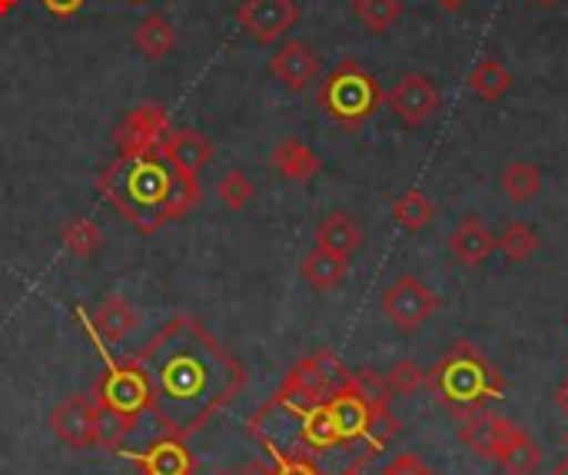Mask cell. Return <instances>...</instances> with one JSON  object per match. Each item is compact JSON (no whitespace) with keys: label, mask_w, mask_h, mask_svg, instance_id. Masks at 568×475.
<instances>
[{"label":"cell","mask_w":568,"mask_h":475,"mask_svg":"<svg viewBox=\"0 0 568 475\" xmlns=\"http://www.w3.org/2000/svg\"><path fill=\"white\" fill-rule=\"evenodd\" d=\"M150 383V413L166 436L190 439L246 390V366L193 316H173L133 356Z\"/></svg>","instance_id":"cell-1"},{"label":"cell","mask_w":568,"mask_h":475,"mask_svg":"<svg viewBox=\"0 0 568 475\" xmlns=\"http://www.w3.org/2000/svg\"><path fill=\"white\" fill-rule=\"evenodd\" d=\"M97 190L140 233H156L160 226L190 216L203 196L200 180L173 166L163 146L146 153H120L100 173Z\"/></svg>","instance_id":"cell-2"},{"label":"cell","mask_w":568,"mask_h":475,"mask_svg":"<svg viewBox=\"0 0 568 475\" xmlns=\"http://www.w3.org/2000/svg\"><path fill=\"white\" fill-rule=\"evenodd\" d=\"M426 386L459 420L483 413L506 390L503 373L473 343H456L433 373H426Z\"/></svg>","instance_id":"cell-3"},{"label":"cell","mask_w":568,"mask_h":475,"mask_svg":"<svg viewBox=\"0 0 568 475\" xmlns=\"http://www.w3.org/2000/svg\"><path fill=\"white\" fill-rule=\"evenodd\" d=\"M383 100H386V90L356 60H343L320 83V93H316V103L323 107V113L349 133L359 130L366 120H373V113L383 107Z\"/></svg>","instance_id":"cell-4"},{"label":"cell","mask_w":568,"mask_h":475,"mask_svg":"<svg viewBox=\"0 0 568 475\" xmlns=\"http://www.w3.org/2000/svg\"><path fill=\"white\" fill-rule=\"evenodd\" d=\"M349 383H353V373L329 350H320V353L300 360L286 373L283 386L276 390V400H286L296 406H316V403H326L329 396H336Z\"/></svg>","instance_id":"cell-5"},{"label":"cell","mask_w":568,"mask_h":475,"mask_svg":"<svg viewBox=\"0 0 568 475\" xmlns=\"http://www.w3.org/2000/svg\"><path fill=\"white\" fill-rule=\"evenodd\" d=\"M90 400L100 410H110L130 423H140L143 413H150V383L143 376V370L136 366V360L106 366V373L93 383Z\"/></svg>","instance_id":"cell-6"},{"label":"cell","mask_w":568,"mask_h":475,"mask_svg":"<svg viewBox=\"0 0 568 475\" xmlns=\"http://www.w3.org/2000/svg\"><path fill=\"white\" fill-rule=\"evenodd\" d=\"M436 310H439V296L419 276H399L383 293V313L403 333H413V330L426 326V320Z\"/></svg>","instance_id":"cell-7"},{"label":"cell","mask_w":568,"mask_h":475,"mask_svg":"<svg viewBox=\"0 0 568 475\" xmlns=\"http://www.w3.org/2000/svg\"><path fill=\"white\" fill-rule=\"evenodd\" d=\"M170 133L173 130L166 110L156 103H140L116 123L113 143L120 146V153H146V150H160Z\"/></svg>","instance_id":"cell-8"},{"label":"cell","mask_w":568,"mask_h":475,"mask_svg":"<svg viewBox=\"0 0 568 475\" xmlns=\"http://www.w3.org/2000/svg\"><path fill=\"white\" fill-rule=\"evenodd\" d=\"M300 20L296 0H243L236 10V23L243 33H250L256 43H276L286 30H293Z\"/></svg>","instance_id":"cell-9"},{"label":"cell","mask_w":568,"mask_h":475,"mask_svg":"<svg viewBox=\"0 0 568 475\" xmlns=\"http://www.w3.org/2000/svg\"><path fill=\"white\" fill-rule=\"evenodd\" d=\"M409 130L423 127L443 103V93L439 87L426 77V73H406L396 87L386 90V100H383Z\"/></svg>","instance_id":"cell-10"},{"label":"cell","mask_w":568,"mask_h":475,"mask_svg":"<svg viewBox=\"0 0 568 475\" xmlns=\"http://www.w3.org/2000/svg\"><path fill=\"white\" fill-rule=\"evenodd\" d=\"M53 436L70 449H97V403L90 393L67 396L50 416Z\"/></svg>","instance_id":"cell-11"},{"label":"cell","mask_w":568,"mask_h":475,"mask_svg":"<svg viewBox=\"0 0 568 475\" xmlns=\"http://www.w3.org/2000/svg\"><path fill=\"white\" fill-rule=\"evenodd\" d=\"M326 410H329V420H333V429L339 436V446H356V443H366V433H369V423H373V403L359 393L356 380L349 386H343L336 396L326 400Z\"/></svg>","instance_id":"cell-12"},{"label":"cell","mask_w":568,"mask_h":475,"mask_svg":"<svg viewBox=\"0 0 568 475\" xmlns=\"http://www.w3.org/2000/svg\"><path fill=\"white\" fill-rule=\"evenodd\" d=\"M270 73L286 87V90H306L320 77V57L310 43L303 40H286L273 57H270Z\"/></svg>","instance_id":"cell-13"},{"label":"cell","mask_w":568,"mask_h":475,"mask_svg":"<svg viewBox=\"0 0 568 475\" xmlns=\"http://www.w3.org/2000/svg\"><path fill=\"white\" fill-rule=\"evenodd\" d=\"M519 426L506 416H496V413H476L466 420V426L459 429V439L483 459H496L503 453V446L509 443V436L516 433Z\"/></svg>","instance_id":"cell-14"},{"label":"cell","mask_w":568,"mask_h":475,"mask_svg":"<svg viewBox=\"0 0 568 475\" xmlns=\"http://www.w3.org/2000/svg\"><path fill=\"white\" fill-rule=\"evenodd\" d=\"M130 456L136 459L140 475H196V463L190 449L176 436H163L150 443L143 453H130Z\"/></svg>","instance_id":"cell-15"},{"label":"cell","mask_w":568,"mask_h":475,"mask_svg":"<svg viewBox=\"0 0 568 475\" xmlns=\"http://www.w3.org/2000/svg\"><path fill=\"white\" fill-rule=\"evenodd\" d=\"M493 250H496V236L486 230L479 216L459 220L456 230L449 233V253L459 266H479L493 256Z\"/></svg>","instance_id":"cell-16"},{"label":"cell","mask_w":568,"mask_h":475,"mask_svg":"<svg viewBox=\"0 0 568 475\" xmlns=\"http://www.w3.org/2000/svg\"><path fill=\"white\" fill-rule=\"evenodd\" d=\"M273 166L283 180L290 183H310L320 176L323 170V160L316 156V150H310L303 140L296 137H286L273 146Z\"/></svg>","instance_id":"cell-17"},{"label":"cell","mask_w":568,"mask_h":475,"mask_svg":"<svg viewBox=\"0 0 568 475\" xmlns=\"http://www.w3.org/2000/svg\"><path fill=\"white\" fill-rule=\"evenodd\" d=\"M163 153L173 166H180L190 176H200V170L213 160V143L200 130H173L163 143Z\"/></svg>","instance_id":"cell-18"},{"label":"cell","mask_w":568,"mask_h":475,"mask_svg":"<svg viewBox=\"0 0 568 475\" xmlns=\"http://www.w3.org/2000/svg\"><path fill=\"white\" fill-rule=\"evenodd\" d=\"M300 273H303V280H306L316 293H329V290L343 286V280H346V273H349V256H339V253H329V250L316 246V250L303 260Z\"/></svg>","instance_id":"cell-19"},{"label":"cell","mask_w":568,"mask_h":475,"mask_svg":"<svg viewBox=\"0 0 568 475\" xmlns=\"http://www.w3.org/2000/svg\"><path fill=\"white\" fill-rule=\"evenodd\" d=\"M136 310L123 300V296H106L97 310H93V330L103 343H123L133 326H136Z\"/></svg>","instance_id":"cell-20"},{"label":"cell","mask_w":568,"mask_h":475,"mask_svg":"<svg viewBox=\"0 0 568 475\" xmlns=\"http://www.w3.org/2000/svg\"><path fill=\"white\" fill-rule=\"evenodd\" d=\"M316 246L339 253V256H353L363 246V230L349 213H329L320 226H316Z\"/></svg>","instance_id":"cell-21"},{"label":"cell","mask_w":568,"mask_h":475,"mask_svg":"<svg viewBox=\"0 0 568 475\" xmlns=\"http://www.w3.org/2000/svg\"><path fill=\"white\" fill-rule=\"evenodd\" d=\"M513 83H516V77H513V70H509L499 57H483V60L473 67V73H469V90H473L479 100H486V103L503 100V97L513 90Z\"/></svg>","instance_id":"cell-22"},{"label":"cell","mask_w":568,"mask_h":475,"mask_svg":"<svg viewBox=\"0 0 568 475\" xmlns=\"http://www.w3.org/2000/svg\"><path fill=\"white\" fill-rule=\"evenodd\" d=\"M133 43H136V50L146 60H163V57H170V50L176 43V30H173V23L163 13H150V17H143L136 23Z\"/></svg>","instance_id":"cell-23"},{"label":"cell","mask_w":568,"mask_h":475,"mask_svg":"<svg viewBox=\"0 0 568 475\" xmlns=\"http://www.w3.org/2000/svg\"><path fill=\"white\" fill-rule=\"evenodd\" d=\"M499 186L513 203H529L542 190V170L529 160H516L499 173Z\"/></svg>","instance_id":"cell-24"},{"label":"cell","mask_w":568,"mask_h":475,"mask_svg":"<svg viewBox=\"0 0 568 475\" xmlns=\"http://www.w3.org/2000/svg\"><path fill=\"white\" fill-rule=\"evenodd\" d=\"M496 463L509 475H532L539 466V446L532 443L526 429H516L509 443L503 446V453L496 456Z\"/></svg>","instance_id":"cell-25"},{"label":"cell","mask_w":568,"mask_h":475,"mask_svg":"<svg viewBox=\"0 0 568 475\" xmlns=\"http://www.w3.org/2000/svg\"><path fill=\"white\" fill-rule=\"evenodd\" d=\"M433 216H436V206H433V200H429L423 190H406V193L393 203V220H396L403 230H409V233L426 230Z\"/></svg>","instance_id":"cell-26"},{"label":"cell","mask_w":568,"mask_h":475,"mask_svg":"<svg viewBox=\"0 0 568 475\" xmlns=\"http://www.w3.org/2000/svg\"><path fill=\"white\" fill-rule=\"evenodd\" d=\"M539 246H542L539 233H536L529 223H523V220H513V223L506 226V233L496 236V250H503L509 263H526V260H532V256L539 253Z\"/></svg>","instance_id":"cell-27"},{"label":"cell","mask_w":568,"mask_h":475,"mask_svg":"<svg viewBox=\"0 0 568 475\" xmlns=\"http://www.w3.org/2000/svg\"><path fill=\"white\" fill-rule=\"evenodd\" d=\"M356 17L373 30V33H386L389 27L399 23L403 17V0H356Z\"/></svg>","instance_id":"cell-28"},{"label":"cell","mask_w":568,"mask_h":475,"mask_svg":"<svg viewBox=\"0 0 568 475\" xmlns=\"http://www.w3.org/2000/svg\"><path fill=\"white\" fill-rule=\"evenodd\" d=\"M100 226L93 223V220H87V216H73L67 226H63V246L73 253V256H93L97 253V246H100Z\"/></svg>","instance_id":"cell-29"},{"label":"cell","mask_w":568,"mask_h":475,"mask_svg":"<svg viewBox=\"0 0 568 475\" xmlns=\"http://www.w3.org/2000/svg\"><path fill=\"white\" fill-rule=\"evenodd\" d=\"M133 426H136V423H130V420H123V416H116V413L97 406V449H106V453L123 449V443H126V436L133 433Z\"/></svg>","instance_id":"cell-30"},{"label":"cell","mask_w":568,"mask_h":475,"mask_svg":"<svg viewBox=\"0 0 568 475\" xmlns=\"http://www.w3.org/2000/svg\"><path fill=\"white\" fill-rule=\"evenodd\" d=\"M253 193H256V186H253V180H250L243 170H230V173H223V180L216 183V196L223 200L226 210H243V206L253 200Z\"/></svg>","instance_id":"cell-31"},{"label":"cell","mask_w":568,"mask_h":475,"mask_svg":"<svg viewBox=\"0 0 568 475\" xmlns=\"http://www.w3.org/2000/svg\"><path fill=\"white\" fill-rule=\"evenodd\" d=\"M386 386L396 396H413L416 390L426 386V373L413 363V360H399L389 373H386Z\"/></svg>","instance_id":"cell-32"},{"label":"cell","mask_w":568,"mask_h":475,"mask_svg":"<svg viewBox=\"0 0 568 475\" xmlns=\"http://www.w3.org/2000/svg\"><path fill=\"white\" fill-rule=\"evenodd\" d=\"M353 380H356L359 393H363L373 406H389V396H393V393H389L383 373H376V370H359V373H353Z\"/></svg>","instance_id":"cell-33"},{"label":"cell","mask_w":568,"mask_h":475,"mask_svg":"<svg viewBox=\"0 0 568 475\" xmlns=\"http://www.w3.org/2000/svg\"><path fill=\"white\" fill-rule=\"evenodd\" d=\"M273 475H326L320 466H316V459H310V456H276V466H273Z\"/></svg>","instance_id":"cell-34"},{"label":"cell","mask_w":568,"mask_h":475,"mask_svg":"<svg viewBox=\"0 0 568 475\" xmlns=\"http://www.w3.org/2000/svg\"><path fill=\"white\" fill-rule=\"evenodd\" d=\"M383 475H429V469L416 456H396Z\"/></svg>","instance_id":"cell-35"},{"label":"cell","mask_w":568,"mask_h":475,"mask_svg":"<svg viewBox=\"0 0 568 475\" xmlns=\"http://www.w3.org/2000/svg\"><path fill=\"white\" fill-rule=\"evenodd\" d=\"M40 3H43L47 13H53V17H60V20H70L73 13H80V7H83L87 0H40Z\"/></svg>","instance_id":"cell-36"},{"label":"cell","mask_w":568,"mask_h":475,"mask_svg":"<svg viewBox=\"0 0 568 475\" xmlns=\"http://www.w3.org/2000/svg\"><path fill=\"white\" fill-rule=\"evenodd\" d=\"M240 475H273V466L270 463H263V459H253V463H246Z\"/></svg>","instance_id":"cell-37"},{"label":"cell","mask_w":568,"mask_h":475,"mask_svg":"<svg viewBox=\"0 0 568 475\" xmlns=\"http://www.w3.org/2000/svg\"><path fill=\"white\" fill-rule=\"evenodd\" d=\"M436 3H439L443 10H449V13H453V10H463V7H466L469 0H436Z\"/></svg>","instance_id":"cell-38"},{"label":"cell","mask_w":568,"mask_h":475,"mask_svg":"<svg viewBox=\"0 0 568 475\" xmlns=\"http://www.w3.org/2000/svg\"><path fill=\"white\" fill-rule=\"evenodd\" d=\"M556 403H559V410L568 416V383L559 390V393H556Z\"/></svg>","instance_id":"cell-39"},{"label":"cell","mask_w":568,"mask_h":475,"mask_svg":"<svg viewBox=\"0 0 568 475\" xmlns=\"http://www.w3.org/2000/svg\"><path fill=\"white\" fill-rule=\"evenodd\" d=\"M17 3H20V0H0V17H7Z\"/></svg>","instance_id":"cell-40"},{"label":"cell","mask_w":568,"mask_h":475,"mask_svg":"<svg viewBox=\"0 0 568 475\" xmlns=\"http://www.w3.org/2000/svg\"><path fill=\"white\" fill-rule=\"evenodd\" d=\"M552 475H568V456L562 459V463H559V466H556V473Z\"/></svg>","instance_id":"cell-41"},{"label":"cell","mask_w":568,"mask_h":475,"mask_svg":"<svg viewBox=\"0 0 568 475\" xmlns=\"http://www.w3.org/2000/svg\"><path fill=\"white\" fill-rule=\"evenodd\" d=\"M532 3H539V7H559L562 0H532Z\"/></svg>","instance_id":"cell-42"},{"label":"cell","mask_w":568,"mask_h":475,"mask_svg":"<svg viewBox=\"0 0 568 475\" xmlns=\"http://www.w3.org/2000/svg\"><path fill=\"white\" fill-rule=\"evenodd\" d=\"M130 3H146V0H130Z\"/></svg>","instance_id":"cell-43"},{"label":"cell","mask_w":568,"mask_h":475,"mask_svg":"<svg viewBox=\"0 0 568 475\" xmlns=\"http://www.w3.org/2000/svg\"><path fill=\"white\" fill-rule=\"evenodd\" d=\"M213 475H233V473H213Z\"/></svg>","instance_id":"cell-44"},{"label":"cell","mask_w":568,"mask_h":475,"mask_svg":"<svg viewBox=\"0 0 568 475\" xmlns=\"http://www.w3.org/2000/svg\"><path fill=\"white\" fill-rule=\"evenodd\" d=\"M566 446H568V429H566Z\"/></svg>","instance_id":"cell-45"},{"label":"cell","mask_w":568,"mask_h":475,"mask_svg":"<svg viewBox=\"0 0 568 475\" xmlns=\"http://www.w3.org/2000/svg\"><path fill=\"white\" fill-rule=\"evenodd\" d=\"M353 3H356V0H353Z\"/></svg>","instance_id":"cell-46"},{"label":"cell","mask_w":568,"mask_h":475,"mask_svg":"<svg viewBox=\"0 0 568 475\" xmlns=\"http://www.w3.org/2000/svg\"><path fill=\"white\" fill-rule=\"evenodd\" d=\"M429 475H433V473H429Z\"/></svg>","instance_id":"cell-47"}]
</instances>
